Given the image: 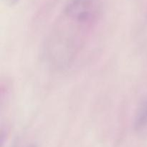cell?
<instances>
[{
    "mask_svg": "<svg viewBox=\"0 0 147 147\" xmlns=\"http://www.w3.org/2000/svg\"><path fill=\"white\" fill-rule=\"evenodd\" d=\"M100 13V0H70L45 45L47 61L63 70L74 63L93 33Z\"/></svg>",
    "mask_w": 147,
    "mask_h": 147,
    "instance_id": "6da1fadb",
    "label": "cell"
},
{
    "mask_svg": "<svg viewBox=\"0 0 147 147\" xmlns=\"http://www.w3.org/2000/svg\"><path fill=\"white\" fill-rule=\"evenodd\" d=\"M134 129L139 136H147V99L138 109L135 118Z\"/></svg>",
    "mask_w": 147,
    "mask_h": 147,
    "instance_id": "7a4b0ae2",
    "label": "cell"
},
{
    "mask_svg": "<svg viewBox=\"0 0 147 147\" xmlns=\"http://www.w3.org/2000/svg\"><path fill=\"white\" fill-rule=\"evenodd\" d=\"M5 1L7 4H10V5H13V4H17L20 0H5Z\"/></svg>",
    "mask_w": 147,
    "mask_h": 147,
    "instance_id": "3957f363",
    "label": "cell"
}]
</instances>
